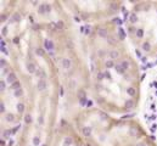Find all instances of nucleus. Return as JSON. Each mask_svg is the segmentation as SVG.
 I'll list each match as a JSON object with an SVG mask.
<instances>
[{
	"mask_svg": "<svg viewBox=\"0 0 157 146\" xmlns=\"http://www.w3.org/2000/svg\"><path fill=\"white\" fill-rule=\"evenodd\" d=\"M27 69H28L29 73H36V66L33 63H31V62L27 64Z\"/></svg>",
	"mask_w": 157,
	"mask_h": 146,
	"instance_id": "6e6552de",
	"label": "nucleus"
},
{
	"mask_svg": "<svg viewBox=\"0 0 157 146\" xmlns=\"http://www.w3.org/2000/svg\"><path fill=\"white\" fill-rule=\"evenodd\" d=\"M4 110H5L4 108V103H1V112H4Z\"/></svg>",
	"mask_w": 157,
	"mask_h": 146,
	"instance_id": "a19ab883",
	"label": "nucleus"
},
{
	"mask_svg": "<svg viewBox=\"0 0 157 146\" xmlns=\"http://www.w3.org/2000/svg\"><path fill=\"white\" fill-rule=\"evenodd\" d=\"M13 43L17 44V43H18V38H15V39H13Z\"/></svg>",
	"mask_w": 157,
	"mask_h": 146,
	"instance_id": "e433bc0d",
	"label": "nucleus"
},
{
	"mask_svg": "<svg viewBox=\"0 0 157 146\" xmlns=\"http://www.w3.org/2000/svg\"><path fill=\"white\" fill-rule=\"evenodd\" d=\"M78 97H79V100L85 99V91L84 90H79L78 91Z\"/></svg>",
	"mask_w": 157,
	"mask_h": 146,
	"instance_id": "dca6fc26",
	"label": "nucleus"
},
{
	"mask_svg": "<svg viewBox=\"0 0 157 146\" xmlns=\"http://www.w3.org/2000/svg\"><path fill=\"white\" fill-rule=\"evenodd\" d=\"M61 63H62V67L66 68V69H68V68L71 67V61H70V59H62Z\"/></svg>",
	"mask_w": 157,
	"mask_h": 146,
	"instance_id": "7ed1b4c3",
	"label": "nucleus"
},
{
	"mask_svg": "<svg viewBox=\"0 0 157 146\" xmlns=\"http://www.w3.org/2000/svg\"><path fill=\"white\" fill-rule=\"evenodd\" d=\"M79 102H80L82 106H85V103H87V99H82V100H79Z\"/></svg>",
	"mask_w": 157,
	"mask_h": 146,
	"instance_id": "7c9ffc66",
	"label": "nucleus"
},
{
	"mask_svg": "<svg viewBox=\"0 0 157 146\" xmlns=\"http://www.w3.org/2000/svg\"><path fill=\"white\" fill-rule=\"evenodd\" d=\"M4 89H5V82L1 80V90H4Z\"/></svg>",
	"mask_w": 157,
	"mask_h": 146,
	"instance_id": "f704fd0d",
	"label": "nucleus"
},
{
	"mask_svg": "<svg viewBox=\"0 0 157 146\" xmlns=\"http://www.w3.org/2000/svg\"><path fill=\"white\" fill-rule=\"evenodd\" d=\"M122 67H123V69H128V67H129V63H128V61H123L122 62Z\"/></svg>",
	"mask_w": 157,
	"mask_h": 146,
	"instance_id": "4be33fe9",
	"label": "nucleus"
},
{
	"mask_svg": "<svg viewBox=\"0 0 157 146\" xmlns=\"http://www.w3.org/2000/svg\"><path fill=\"white\" fill-rule=\"evenodd\" d=\"M60 95H61V96H63V88H62V86L60 88Z\"/></svg>",
	"mask_w": 157,
	"mask_h": 146,
	"instance_id": "c9c22d12",
	"label": "nucleus"
},
{
	"mask_svg": "<svg viewBox=\"0 0 157 146\" xmlns=\"http://www.w3.org/2000/svg\"><path fill=\"white\" fill-rule=\"evenodd\" d=\"M136 146H145V145H144V144H138Z\"/></svg>",
	"mask_w": 157,
	"mask_h": 146,
	"instance_id": "37998d69",
	"label": "nucleus"
},
{
	"mask_svg": "<svg viewBox=\"0 0 157 146\" xmlns=\"http://www.w3.org/2000/svg\"><path fill=\"white\" fill-rule=\"evenodd\" d=\"M143 49H144L145 51H148V50H150V44H148V43H144L143 44Z\"/></svg>",
	"mask_w": 157,
	"mask_h": 146,
	"instance_id": "5701e85b",
	"label": "nucleus"
},
{
	"mask_svg": "<svg viewBox=\"0 0 157 146\" xmlns=\"http://www.w3.org/2000/svg\"><path fill=\"white\" fill-rule=\"evenodd\" d=\"M106 67H107V68L113 67V60H109V61H106Z\"/></svg>",
	"mask_w": 157,
	"mask_h": 146,
	"instance_id": "aec40b11",
	"label": "nucleus"
},
{
	"mask_svg": "<svg viewBox=\"0 0 157 146\" xmlns=\"http://www.w3.org/2000/svg\"><path fill=\"white\" fill-rule=\"evenodd\" d=\"M104 54H105V52H102V51H101V50H100V51H99V55H100V56H102V55H104Z\"/></svg>",
	"mask_w": 157,
	"mask_h": 146,
	"instance_id": "ea45409f",
	"label": "nucleus"
},
{
	"mask_svg": "<svg viewBox=\"0 0 157 146\" xmlns=\"http://www.w3.org/2000/svg\"><path fill=\"white\" fill-rule=\"evenodd\" d=\"M83 134H84V136H89L90 135V133H92V129H90V127H84L83 128Z\"/></svg>",
	"mask_w": 157,
	"mask_h": 146,
	"instance_id": "9d476101",
	"label": "nucleus"
},
{
	"mask_svg": "<svg viewBox=\"0 0 157 146\" xmlns=\"http://www.w3.org/2000/svg\"><path fill=\"white\" fill-rule=\"evenodd\" d=\"M12 89L16 91V90H18V89H21V83L18 82V80H16V82L12 84Z\"/></svg>",
	"mask_w": 157,
	"mask_h": 146,
	"instance_id": "f8f14e48",
	"label": "nucleus"
},
{
	"mask_svg": "<svg viewBox=\"0 0 157 146\" xmlns=\"http://www.w3.org/2000/svg\"><path fill=\"white\" fill-rule=\"evenodd\" d=\"M6 120L7 122H13V116L11 115V113H7L6 115Z\"/></svg>",
	"mask_w": 157,
	"mask_h": 146,
	"instance_id": "412c9836",
	"label": "nucleus"
},
{
	"mask_svg": "<svg viewBox=\"0 0 157 146\" xmlns=\"http://www.w3.org/2000/svg\"><path fill=\"white\" fill-rule=\"evenodd\" d=\"M127 93H128V95H130V96H134L135 95V90L133 88H128L127 89Z\"/></svg>",
	"mask_w": 157,
	"mask_h": 146,
	"instance_id": "a211bd4d",
	"label": "nucleus"
},
{
	"mask_svg": "<svg viewBox=\"0 0 157 146\" xmlns=\"http://www.w3.org/2000/svg\"><path fill=\"white\" fill-rule=\"evenodd\" d=\"M131 105H133V101H128V102L126 103V106H127V107H130Z\"/></svg>",
	"mask_w": 157,
	"mask_h": 146,
	"instance_id": "473e14b6",
	"label": "nucleus"
},
{
	"mask_svg": "<svg viewBox=\"0 0 157 146\" xmlns=\"http://www.w3.org/2000/svg\"><path fill=\"white\" fill-rule=\"evenodd\" d=\"M144 119L153 139L157 141V68L150 74L147 97L144 108Z\"/></svg>",
	"mask_w": 157,
	"mask_h": 146,
	"instance_id": "f257e3e1",
	"label": "nucleus"
},
{
	"mask_svg": "<svg viewBox=\"0 0 157 146\" xmlns=\"http://www.w3.org/2000/svg\"><path fill=\"white\" fill-rule=\"evenodd\" d=\"M44 46H45V49H46V50L51 51L53 49H54V43L51 42V40H49V39H45V40H44Z\"/></svg>",
	"mask_w": 157,
	"mask_h": 146,
	"instance_id": "f03ea898",
	"label": "nucleus"
},
{
	"mask_svg": "<svg viewBox=\"0 0 157 146\" xmlns=\"http://www.w3.org/2000/svg\"><path fill=\"white\" fill-rule=\"evenodd\" d=\"M18 129H20V125H17V127H15V128L12 129V134H15L16 132H17V130H18Z\"/></svg>",
	"mask_w": 157,
	"mask_h": 146,
	"instance_id": "2f4dec72",
	"label": "nucleus"
},
{
	"mask_svg": "<svg viewBox=\"0 0 157 146\" xmlns=\"http://www.w3.org/2000/svg\"><path fill=\"white\" fill-rule=\"evenodd\" d=\"M37 55H39V56H43V55H44V51L42 50V49H37Z\"/></svg>",
	"mask_w": 157,
	"mask_h": 146,
	"instance_id": "c85d7f7f",
	"label": "nucleus"
},
{
	"mask_svg": "<svg viewBox=\"0 0 157 146\" xmlns=\"http://www.w3.org/2000/svg\"><path fill=\"white\" fill-rule=\"evenodd\" d=\"M5 33H7V30H6V28H3V34H5Z\"/></svg>",
	"mask_w": 157,
	"mask_h": 146,
	"instance_id": "4c0bfd02",
	"label": "nucleus"
},
{
	"mask_svg": "<svg viewBox=\"0 0 157 146\" xmlns=\"http://www.w3.org/2000/svg\"><path fill=\"white\" fill-rule=\"evenodd\" d=\"M129 20H130L131 23H135V22L138 21V16H136L135 13H130V15H129Z\"/></svg>",
	"mask_w": 157,
	"mask_h": 146,
	"instance_id": "9b49d317",
	"label": "nucleus"
},
{
	"mask_svg": "<svg viewBox=\"0 0 157 146\" xmlns=\"http://www.w3.org/2000/svg\"><path fill=\"white\" fill-rule=\"evenodd\" d=\"M24 122H26V123H31L32 122V118H31L29 115H26V117H24Z\"/></svg>",
	"mask_w": 157,
	"mask_h": 146,
	"instance_id": "bb28decb",
	"label": "nucleus"
},
{
	"mask_svg": "<svg viewBox=\"0 0 157 146\" xmlns=\"http://www.w3.org/2000/svg\"><path fill=\"white\" fill-rule=\"evenodd\" d=\"M1 50H3V52H5V54L7 55V49H6L5 46H1Z\"/></svg>",
	"mask_w": 157,
	"mask_h": 146,
	"instance_id": "72a5a7b5",
	"label": "nucleus"
},
{
	"mask_svg": "<svg viewBox=\"0 0 157 146\" xmlns=\"http://www.w3.org/2000/svg\"><path fill=\"white\" fill-rule=\"evenodd\" d=\"M42 146H48V145H45V144H44V145H42Z\"/></svg>",
	"mask_w": 157,
	"mask_h": 146,
	"instance_id": "c03bdc74",
	"label": "nucleus"
},
{
	"mask_svg": "<svg viewBox=\"0 0 157 146\" xmlns=\"http://www.w3.org/2000/svg\"><path fill=\"white\" fill-rule=\"evenodd\" d=\"M16 82V74L15 73H10L9 76H7V83H15Z\"/></svg>",
	"mask_w": 157,
	"mask_h": 146,
	"instance_id": "39448f33",
	"label": "nucleus"
},
{
	"mask_svg": "<svg viewBox=\"0 0 157 146\" xmlns=\"http://www.w3.org/2000/svg\"><path fill=\"white\" fill-rule=\"evenodd\" d=\"M80 32H82V33H84V34H88L89 32H90V26H84V27H82V28H80Z\"/></svg>",
	"mask_w": 157,
	"mask_h": 146,
	"instance_id": "4468645a",
	"label": "nucleus"
},
{
	"mask_svg": "<svg viewBox=\"0 0 157 146\" xmlns=\"http://www.w3.org/2000/svg\"><path fill=\"white\" fill-rule=\"evenodd\" d=\"M12 21H20V13H15L12 16Z\"/></svg>",
	"mask_w": 157,
	"mask_h": 146,
	"instance_id": "a878e982",
	"label": "nucleus"
},
{
	"mask_svg": "<svg viewBox=\"0 0 157 146\" xmlns=\"http://www.w3.org/2000/svg\"><path fill=\"white\" fill-rule=\"evenodd\" d=\"M118 33H119V38H121V39H124V37H126V32H124V29H123L122 27L118 29Z\"/></svg>",
	"mask_w": 157,
	"mask_h": 146,
	"instance_id": "2eb2a0df",
	"label": "nucleus"
},
{
	"mask_svg": "<svg viewBox=\"0 0 157 146\" xmlns=\"http://www.w3.org/2000/svg\"><path fill=\"white\" fill-rule=\"evenodd\" d=\"M99 35H100L101 38H105V37H107V30H106V29H104V28L99 29Z\"/></svg>",
	"mask_w": 157,
	"mask_h": 146,
	"instance_id": "ddd939ff",
	"label": "nucleus"
},
{
	"mask_svg": "<svg viewBox=\"0 0 157 146\" xmlns=\"http://www.w3.org/2000/svg\"><path fill=\"white\" fill-rule=\"evenodd\" d=\"M136 35H138V38H143V35H144V30H143L141 28L136 29Z\"/></svg>",
	"mask_w": 157,
	"mask_h": 146,
	"instance_id": "f3484780",
	"label": "nucleus"
},
{
	"mask_svg": "<svg viewBox=\"0 0 157 146\" xmlns=\"http://www.w3.org/2000/svg\"><path fill=\"white\" fill-rule=\"evenodd\" d=\"M72 145V139L70 136H66L63 139V146H71Z\"/></svg>",
	"mask_w": 157,
	"mask_h": 146,
	"instance_id": "1a4fd4ad",
	"label": "nucleus"
},
{
	"mask_svg": "<svg viewBox=\"0 0 157 146\" xmlns=\"http://www.w3.org/2000/svg\"><path fill=\"white\" fill-rule=\"evenodd\" d=\"M102 76H104L102 73H100V74H99V79H102Z\"/></svg>",
	"mask_w": 157,
	"mask_h": 146,
	"instance_id": "58836bf2",
	"label": "nucleus"
},
{
	"mask_svg": "<svg viewBox=\"0 0 157 146\" xmlns=\"http://www.w3.org/2000/svg\"><path fill=\"white\" fill-rule=\"evenodd\" d=\"M17 111H18L20 113H22V112L24 111V106H23V103H18V105H17Z\"/></svg>",
	"mask_w": 157,
	"mask_h": 146,
	"instance_id": "6ab92c4d",
	"label": "nucleus"
},
{
	"mask_svg": "<svg viewBox=\"0 0 157 146\" xmlns=\"http://www.w3.org/2000/svg\"><path fill=\"white\" fill-rule=\"evenodd\" d=\"M82 146H83V145H82Z\"/></svg>",
	"mask_w": 157,
	"mask_h": 146,
	"instance_id": "a18cd8bd",
	"label": "nucleus"
},
{
	"mask_svg": "<svg viewBox=\"0 0 157 146\" xmlns=\"http://www.w3.org/2000/svg\"><path fill=\"white\" fill-rule=\"evenodd\" d=\"M63 28V23L60 21V22H57L56 23V29H62Z\"/></svg>",
	"mask_w": 157,
	"mask_h": 146,
	"instance_id": "393cba45",
	"label": "nucleus"
},
{
	"mask_svg": "<svg viewBox=\"0 0 157 146\" xmlns=\"http://www.w3.org/2000/svg\"><path fill=\"white\" fill-rule=\"evenodd\" d=\"M21 95H22V90H21V89H18V90L15 91V97H18V96H21Z\"/></svg>",
	"mask_w": 157,
	"mask_h": 146,
	"instance_id": "cd10ccee",
	"label": "nucleus"
},
{
	"mask_svg": "<svg viewBox=\"0 0 157 146\" xmlns=\"http://www.w3.org/2000/svg\"><path fill=\"white\" fill-rule=\"evenodd\" d=\"M37 86H38L39 90H44V89L46 88V82H45L44 79H40L39 82H38V84H37Z\"/></svg>",
	"mask_w": 157,
	"mask_h": 146,
	"instance_id": "20e7f679",
	"label": "nucleus"
},
{
	"mask_svg": "<svg viewBox=\"0 0 157 146\" xmlns=\"http://www.w3.org/2000/svg\"><path fill=\"white\" fill-rule=\"evenodd\" d=\"M39 142H40V139H39V136H36V137H33V144H34L36 146H37V145H39Z\"/></svg>",
	"mask_w": 157,
	"mask_h": 146,
	"instance_id": "b1692460",
	"label": "nucleus"
},
{
	"mask_svg": "<svg viewBox=\"0 0 157 146\" xmlns=\"http://www.w3.org/2000/svg\"><path fill=\"white\" fill-rule=\"evenodd\" d=\"M141 61L143 62H146V57H141Z\"/></svg>",
	"mask_w": 157,
	"mask_h": 146,
	"instance_id": "79ce46f5",
	"label": "nucleus"
},
{
	"mask_svg": "<svg viewBox=\"0 0 157 146\" xmlns=\"http://www.w3.org/2000/svg\"><path fill=\"white\" fill-rule=\"evenodd\" d=\"M118 56H119V54H118L117 50H111V51H110V57H111L112 60L118 59Z\"/></svg>",
	"mask_w": 157,
	"mask_h": 146,
	"instance_id": "423d86ee",
	"label": "nucleus"
},
{
	"mask_svg": "<svg viewBox=\"0 0 157 146\" xmlns=\"http://www.w3.org/2000/svg\"><path fill=\"white\" fill-rule=\"evenodd\" d=\"M44 11H48V12L50 11V6H49V5H45V4L40 6V9H39V12H40V13H43Z\"/></svg>",
	"mask_w": 157,
	"mask_h": 146,
	"instance_id": "0eeeda50",
	"label": "nucleus"
},
{
	"mask_svg": "<svg viewBox=\"0 0 157 146\" xmlns=\"http://www.w3.org/2000/svg\"><path fill=\"white\" fill-rule=\"evenodd\" d=\"M11 133H12L11 130H6V132H4V136H5V137H9V135H10Z\"/></svg>",
	"mask_w": 157,
	"mask_h": 146,
	"instance_id": "c756f323",
	"label": "nucleus"
}]
</instances>
